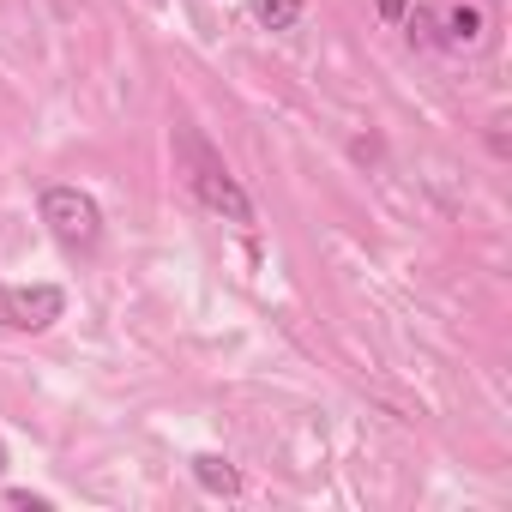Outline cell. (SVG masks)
Instances as JSON below:
<instances>
[{"label":"cell","mask_w":512,"mask_h":512,"mask_svg":"<svg viewBox=\"0 0 512 512\" xmlns=\"http://www.w3.org/2000/svg\"><path fill=\"white\" fill-rule=\"evenodd\" d=\"M67 314V296L55 284H13L0 290V326L7 332H49Z\"/></svg>","instance_id":"cell-3"},{"label":"cell","mask_w":512,"mask_h":512,"mask_svg":"<svg viewBox=\"0 0 512 512\" xmlns=\"http://www.w3.org/2000/svg\"><path fill=\"white\" fill-rule=\"evenodd\" d=\"M482 31H488V25H482V7H446V13H440V43H446V49H476Z\"/></svg>","instance_id":"cell-4"},{"label":"cell","mask_w":512,"mask_h":512,"mask_svg":"<svg viewBox=\"0 0 512 512\" xmlns=\"http://www.w3.org/2000/svg\"><path fill=\"white\" fill-rule=\"evenodd\" d=\"M43 223H49V235H55L61 247H73V253H91V247L103 241V205H97L85 187H73V181L43 187Z\"/></svg>","instance_id":"cell-2"},{"label":"cell","mask_w":512,"mask_h":512,"mask_svg":"<svg viewBox=\"0 0 512 512\" xmlns=\"http://www.w3.org/2000/svg\"><path fill=\"white\" fill-rule=\"evenodd\" d=\"M7 506H25V512H49V494H31V488H7Z\"/></svg>","instance_id":"cell-7"},{"label":"cell","mask_w":512,"mask_h":512,"mask_svg":"<svg viewBox=\"0 0 512 512\" xmlns=\"http://www.w3.org/2000/svg\"><path fill=\"white\" fill-rule=\"evenodd\" d=\"M0 470H7V446H0Z\"/></svg>","instance_id":"cell-9"},{"label":"cell","mask_w":512,"mask_h":512,"mask_svg":"<svg viewBox=\"0 0 512 512\" xmlns=\"http://www.w3.org/2000/svg\"><path fill=\"white\" fill-rule=\"evenodd\" d=\"M193 482H199L205 494H223V500L241 494V470H235L229 458H217V452H199V458H193Z\"/></svg>","instance_id":"cell-5"},{"label":"cell","mask_w":512,"mask_h":512,"mask_svg":"<svg viewBox=\"0 0 512 512\" xmlns=\"http://www.w3.org/2000/svg\"><path fill=\"white\" fill-rule=\"evenodd\" d=\"M253 19L266 31H296L302 25V0H253Z\"/></svg>","instance_id":"cell-6"},{"label":"cell","mask_w":512,"mask_h":512,"mask_svg":"<svg viewBox=\"0 0 512 512\" xmlns=\"http://www.w3.org/2000/svg\"><path fill=\"white\" fill-rule=\"evenodd\" d=\"M181 151H187V187H193V199L211 211V217H223V223H253V199H247V187L223 169V157H211V145L193 133V127H181Z\"/></svg>","instance_id":"cell-1"},{"label":"cell","mask_w":512,"mask_h":512,"mask_svg":"<svg viewBox=\"0 0 512 512\" xmlns=\"http://www.w3.org/2000/svg\"><path fill=\"white\" fill-rule=\"evenodd\" d=\"M380 19H404V0H380Z\"/></svg>","instance_id":"cell-8"}]
</instances>
